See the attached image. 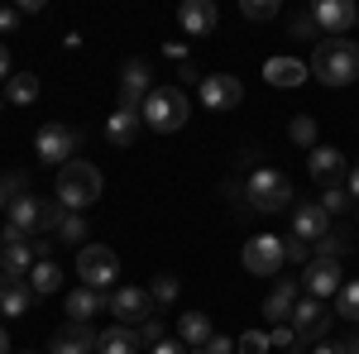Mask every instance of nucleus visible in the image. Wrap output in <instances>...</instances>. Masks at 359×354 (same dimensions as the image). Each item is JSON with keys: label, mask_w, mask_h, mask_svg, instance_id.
<instances>
[{"label": "nucleus", "mask_w": 359, "mask_h": 354, "mask_svg": "<svg viewBox=\"0 0 359 354\" xmlns=\"http://www.w3.org/2000/svg\"><path fill=\"white\" fill-rule=\"evenodd\" d=\"M306 67L321 86H350L359 77V43L355 39H321Z\"/></svg>", "instance_id": "f257e3e1"}, {"label": "nucleus", "mask_w": 359, "mask_h": 354, "mask_svg": "<svg viewBox=\"0 0 359 354\" xmlns=\"http://www.w3.org/2000/svg\"><path fill=\"white\" fill-rule=\"evenodd\" d=\"M139 115H144V130H154V135H177V130L187 125V115H192V101H187L182 86H154Z\"/></svg>", "instance_id": "f03ea898"}, {"label": "nucleus", "mask_w": 359, "mask_h": 354, "mask_svg": "<svg viewBox=\"0 0 359 354\" xmlns=\"http://www.w3.org/2000/svg\"><path fill=\"white\" fill-rule=\"evenodd\" d=\"M57 201L67 206V211H86L96 196H101V168L91 163V158H72V163L57 168Z\"/></svg>", "instance_id": "7ed1b4c3"}, {"label": "nucleus", "mask_w": 359, "mask_h": 354, "mask_svg": "<svg viewBox=\"0 0 359 354\" xmlns=\"http://www.w3.org/2000/svg\"><path fill=\"white\" fill-rule=\"evenodd\" d=\"M245 201L249 211H259V216H273L283 206H292V182H287V172H278V168H254L245 182Z\"/></svg>", "instance_id": "20e7f679"}, {"label": "nucleus", "mask_w": 359, "mask_h": 354, "mask_svg": "<svg viewBox=\"0 0 359 354\" xmlns=\"http://www.w3.org/2000/svg\"><path fill=\"white\" fill-rule=\"evenodd\" d=\"M77 144H82V135L72 130V125H57V120H48V125H39V135H34V154L43 158V163H72V154H77Z\"/></svg>", "instance_id": "39448f33"}, {"label": "nucleus", "mask_w": 359, "mask_h": 354, "mask_svg": "<svg viewBox=\"0 0 359 354\" xmlns=\"http://www.w3.org/2000/svg\"><path fill=\"white\" fill-rule=\"evenodd\" d=\"M115 273H120V259H115V249L106 245H82L77 249V278H82V287H111Z\"/></svg>", "instance_id": "423d86ee"}, {"label": "nucleus", "mask_w": 359, "mask_h": 354, "mask_svg": "<svg viewBox=\"0 0 359 354\" xmlns=\"http://www.w3.org/2000/svg\"><path fill=\"white\" fill-rule=\"evenodd\" d=\"M106 311H115V326H144L149 321V311H154V297L144 292V287H115L111 297H106Z\"/></svg>", "instance_id": "0eeeda50"}, {"label": "nucleus", "mask_w": 359, "mask_h": 354, "mask_svg": "<svg viewBox=\"0 0 359 354\" xmlns=\"http://www.w3.org/2000/svg\"><path fill=\"white\" fill-rule=\"evenodd\" d=\"M302 292L306 297H316V301H326V297H335L340 287H345V273H340V264H331V259H311L302 268Z\"/></svg>", "instance_id": "6e6552de"}, {"label": "nucleus", "mask_w": 359, "mask_h": 354, "mask_svg": "<svg viewBox=\"0 0 359 354\" xmlns=\"http://www.w3.org/2000/svg\"><path fill=\"white\" fill-rule=\"evenodd\" d=\"M292 330H297V340H306V345H321L326 330H331V311H326V301L302 297V301H297V311H292Z\"/></svg>", "instance_id": "1a4fd4ad"}, {"label": "nucleus", "mask_w": 359, "mask_h": 354, "mask_svg": "<svg viewBox=\"0 0 359 354\" xmlns=\"http://www.w3.org/2000/svg\"><path fill=\"white\" fill-rule=\"evenodd\" d=\"M311 20H316V29H326L331 39H345L359 25V5H350V0H316Z\"/></svg>", "instance_id": "9d476101"}, {"label": "nucleus", "mask_w": 359, "mask_h": 354, "mask_svg": "<svg viewBox=\"0 0 359 354\" xmlns=\"http://www.w3.org/2000/svg\"><path fill=\"white\" fill-rule=\"evenodd\" d=\"M240 264H245L249 273H259V278L278 273L283 268V240H278V235H254L245 245V254H240Z\"/></svg>", "instance_id": "9b49d317"}, {"label": "nucleus", "mask_w": 359, "mask_h": 354, "mask_svg": "<svg viewBox=\"0 0 359 354\" xmlns=\"http://www.w3.org/2000/svg\"><path fill=\"white\" fill-rule=\"evenodd\" d=\"M240 101H245L240 77H230V72H211V77H201V106H206V110H235Z\"/></svg>", "instance_id": "f8f14e48"}, {"label": "nucleus", "mask_w": 359, "mask_h": 354, "mask_svg": "<svg viewBox=\"0 0 359 354\" xmlns=\"http://www.w3.org/2000/svg\"><path fill=\"white\" fill-rule=\"evenodd\" d=\"M292 235L306 240V245L331 235V216L321 211V201H292Z\"/></svg>", "instance_id": "ddd939ff"}, {"label": "nucleus", "mask_w": 359, "mask_h": 354, "mask_svg": "<svg viewBox=\"0 0 359 354\" xmlns=\"http://www.w3.org/2000/svg\"><path fill=\"white\" fill-rule=\"evenodd\" d=\"M5 216H10V230L15 235H25V240H34L39 235V220H43V196H15L10 206H5Z\"/></svg>", "instance_id": "4468645a"}, {"label": "nucleus", "mask_w": 359, "mask_h": 354, "mask_svg": "<svg viewBox=\"0 0 359 354\" xmlns=\"http://www.w3.org/2000/svg\"><path fill=\"white\" fill-rule=\"evenodd\" d=\"M149 91H154V82H149V62H130L125 77H120V110H144Z\"/></svg>", "instance_id": "2eb2a0df"}, {"label": "nucleus", "mask_w": 359, "mask_h": 354, "mask_svg": "<svg viewBox=\"0 0 359 354\" xmlns=\"http://www.w3.org/2000/svg\"><path fill=\"white\" fill-rule=\"evenodd\" d=\"M306 172H311L316 182H326V187H331V182H340L350 168H345V154H340V149H331V144H316V149L306 154Z\"/></svg>", "instance_id": "dca6fc26"}, {"label": "nucleus", "mask_w": 359, "mask_h": 354, "mask_svg": "<svg viewBox=\"0 0 359 354\" xmlns=\"http://www.w3.org/2000/svg\"><path fill=\"white\" fill-rule=\"evenodd\" d=\"M216 20H221V10H216L211 0H187V5L177 10V25H182V34H192V39H206V34L216 29Z\"/></svg>", "instance_id": "f3484780"}, {"label": "nucleus", "mask_w": 359, "mask_h": 354, "mask_svg": "<svg viewBox=\"0 0 359 354\" xmlns=\"http://www.w3.org/2000/svg\"><path fill=\"white\" fill-rule=\"evenodd\" d=\"M297 292H302V282H292V278H283L273 292L264 297V316L273 321V326H283L292 311H297Z\"/></svg>", "instance_id": "a211bd4d"}, {"label": "nucleus", "mask_w": 359, "mask_h": 354, "mask_svg": "<svg viewBox=\"0 0 359 354\" xmlns=\"http://www.w3.org/2000/svg\"><path fill=\"white\" fill-rule=\"evenodd\" d=\"M96 340H101V335H96L91 326L67 321V326L53 335V350H48V354H91V350H96Z\"/></svg>", "instance_id": "6ab92c4d"}, {"label": "nucleus", "mask_w": 359, "mask_h": 354, "mask_svg": "<svg viewBox=\"0 0 359 354\" xmlns=\"http://www.w3.org/2000/svg\"><path fill=\"white\" fill-rule=\"evenodd\" d=\"M29 297H34V287H29L25 278L0 273V316H25V311H29Z\"/></svg>", "instance_id": "aec40b11"}, {"label": "nucleus", "mask_w": 359, "mask_h": 354, "mask_svg": "<svg viewBox=\"0 0 359 354\" xmlns=\"http://www.w3.org/2000/svg\"><path fill=\"white\" fill-rule=\"evenodd\" d=\"M139 130H144V115H139V110H120L115 106V115L106 120V139H111L115 149H130V144L139 139Z\"/></svg>", "instance_id": "412c9836"}, {"label": "nucleus", "mask_w": 359, "mask_h": 354, "mask_svg": "<svg viewBox=\"0 0 359 354\" xmlns=\"http://www.w3.org/2000/svg\"><path fill=\"white\" fill-rule=\"evenodd\" d=\"M264 77L273 86H302L306 77H311V67L297 62V57H269V62H264Z\"/></svg>", "instance_id": "4be33fe9"}, {"label": "nucleus", "mask_w": 359, "mask_h": 354, "mask_svg": "<svg viewBox=\"0 0 359 354\" xmlns=\"http://www.w3.org/2000/svg\"><path fill=\"white\" fill-rule=\"evenodd\" d=\"M211 335H216V330H211V321H206V311H182V321H177V340H182L187 350H201Z\"/></svg>", "instance_id": "5701e85b"}, {"label": "nucleus", "mask_w": 359, "mask_h": 354, "mask_svg": "<svg viewBox=\"0 0 359 354\" xmlns=\"http://www.w3.org/2000/svg\"><path fill=\"white\" fill-rule=\"evenodd\" d=\"M96 311H106V297H101L96 287H77V292H67V316H72L77 326H86Z\"/></svg>", "instance_id": "b1692460"}, {"label": "nucleus", "mask_w": 359, "mask_h": 354, "mask_svg": "<svg viewBox=\"0 0 359 354\" xmlns=\"http://www.w3.org/2000/svg\"><path fill=\"white\" fill-rule=\"evenodd\" d=\"M34 264H39V259H34L29 240H10V245L0 249V273H10V278H25Z\"/></svg>", "instance_id": "393cba45"}, {"label": "nucleus", "mask_w": 359, "mask_h": 354, "mask_svg": "<svg viewBox=\"0 0 359 354\" xmlns=\"http://www.w3.org/2000/svg\"><path fill=\"white\" fill-rule=\"evenodd\" d=\"M139 345H144V340H139L135 326H111V330H101V340H96L101 354H135Z\"/></svg>", "instance_id": "a878e982"}, {"label": "nucleus", "mask_w": 359, "mask_h": 354, "mask_svg": "<svg viewBox=\"0 0 359 354\" xmlns=\"http://www.w3.org/2000/svg\"><path fill=\"white\" fill-rule=\"evenodd\" d=\"M29 287H34L39 297H53L57 287H62V268H57L53 259H39V264L29 268Z\"/></svg>", "instance_id": "bb28decb"}, {"label": "nucleus", "mask_w": 359, "mask_h": 354, "mask_svg": "<svg viewBox=\"0 0 359 354\" xmlns=\"http://www.w3.org/2000/svg\"><path fill=\"white\" fill-rule=\"evenodd\" d=\"M5 101H10V106H34V101H39V77H34V72H15V77L5 82Z\"/></svg>", "instance_id": "cd10ccee"}, {"label": "nucleus", "mask_w": 359, "mask_h": 354, "mask_svg": "<svg viewBox=\"0 0 359 354\" xmlns=\"http://www.w3.org/2000/svg\"><path fill=\"white\" fill-rule=\"evenodd\" d=\"M350 206H355V201H350V191H345V182H331V187H321V211H326V216H345V211H350Z\"/></svg>", "instance_id": "c85d7f7f"}, {"label": "nucleus", "mask_w": 359, "mask_h": 354, "mask_svg": "<svg viewBox=\"0 0 359 354\" xmlns=\"http://www.w3.org/2000/svg\"><path fill=\"white\" fill-rule=\"evenodd\" d=\"M57 240H67V245H86V220H82V211H62V220H57Z\"/></svg>", "instance_id": "c756f323"}, {"label": "nucleus", "mask_w": 359, "mask_h": 354, "mask_svg": "<svg viewBox=\"0 0 359 354\" xmlns=\"http://www.w3.org/2000/svg\"><path fill=\"white\" fill-rule=\"evenodd\" d=\"M278 0H240V15L245 20H254V25H269V20H278Z\"/></svg>", "instance_id": "7c9ffc66"}, {"label": "nucleus", "mask_w": 359, "mask_h": 354, "mask_svg": "<svg viewBox=\"0 0 359 354\" xmlns=\"http://www.w3.org/2000/svg\"><path fill=\"white\" fill-rule=\"evenodd\" d=\"M335 311H340L345 321H359V278H355V282H345V287L335 292Z\"/></svg>", "instance_id": "2f4dec72"}, {"label": "nucleus", "mask_w": 359, "mask_h": 354, "mask_svg": "<svg viewBox=\"0 0 359 354\" xmlns=\"http://www.w3.org/2000/svg\"><path fill=\"white\" fill-rule=\"evenodd\" d=\"M149 297H154V306H168V301H177V278H172V273H158V278L149 282Z\"/></svg>", "instance_id": "473e14b6"}, {"label": "nucleus", "mask_w": 359, "mask_h": 354, "mask_svg": "<svg viewBox=\"0 0 359 354\" xmlns=\"http://www.w3.org/2000/svg\"><path fill=\"white\" fill-rule=\"evenodd\" d=\"M345 249H350V240H345L340 230H331L326 240H316V259H331V264H340V259H345Z\"/></svg>", "instance_id": "72a5a7b5"}, {"label": "nucleus", "mask_w": 359, "mask_h": 354, "mask_svg": "<svg viewBox=\"0 0 359 354\" xmlns=\"http://www.w3.org/2000/svg\"><path fill=\"white\" fill-rule=\"evenodd\" d=\"M269 330H245L240 340H235V354H269Z\"/></svg>", "instance_id": "f704fd0d"}, {"label": "nucleus", "mask_w": 359, "mask_h": 354, "mask_svg": "<svg viewBox=\"0 0 359 354\" xmlns=\"http://www.w3.org/2000/svg\"><path fill=\"white\" fill-rule=\"evenodd\" d=\"M287 135H292V144H302V149H316V120L311 115H297Z\"/></svg>", "instance_id": "c9c22d12"}, {"label": "nucleus", "mask_w": 359, "mask_h": 354, "mask_svg": "<svg viewBox=\"0 0 359 354\" xmlns=\"http://www.w3.org/2000/svg\"><path fill=\"white\" fill-rule=\"evenodd\" d=\"M283 259H287V264H306V259H311V245L297 240V235H287V240H283Z\"/></svg>", "instance_id": "e433bc0d"}, {"label": "nucleus", "mask_w": 359, "mask_h": 354, "mask_svg": "<svg viewBox=\"0 0 359 354\" xmlns=\"http://www.w3.org/2000/svg\"><path fill=\"white\" fill-rule=\"evenodd\" d=\"M269 345H273L278 354H292V345H297V330H292V326H273V330H269Z\"/></svg>", "instance_id": "4c0bfd02"}, {"label": "nucleus", "mask_w": 359, "mask_h": 354, "mask_svg": "<svg viewBox=\"0 0 359 354\" xmlns=\"http://www.w3.org/2000/svg\"><path fill=\"white\" fill-rule=\"evenodd\" d=\"M287 29H292V39H316V20H311V10H306V15H292Z\"/></svg>", "instance_id": "58836bf2"}, {"label": "nucleus", "mask_w": 359, "mask_h": 354, "mask_svg": "<svg viewBox=\"0 0 359 354\" xmlns=\"http://www.w3.org/2000/svg\"><path fill=\"white\" fill-rule=\"evenodd\" d=\"M139 340H144V345H163V340H168L163 321H154V316H149V321H144V326H139Z\"/></svg>", "instance_id": "ea45409f"}, {"label": "nucleus", "mask_w": 359, "mask_h": 354, "mask_svg": "<svg viewBox=\"0 0 359 354\" xmlns=\"http://www.w3.org/2000/svg\"><path fill=\"white\" fill-rule=\"evenodd\" d=\"M192 354H235V340H230V335H211V340H206L201 350H192Z\"/></svg>", "instance_id": "a19ab883"}, {"label": "nucleus", "mask_w": 359, "mask_h": 354, "mask_svg": "<svg viewBox=\"0 0 359 354\" xmlns=\"http://www.w3.org/2000/svg\"><path fill=\"white\" fill-rule=\"evenodd\" d=\"M20 20H25V15H20V5H5V10H0V34L20 29Z\"/></svg>", "instance_id": "79ce46f5"}, {"label": "nucleus", "mask_w": 359, "mask_h": 354, "mask_svg": "<svg viewBox=\"0 0 359 354\" xmlns=\"http://www.w3.org/2000/svg\"><path fill=\"white\" fill-rule=\"evenodd\" d=\"M149 354H192V350H187L182 340H163V345H154Z\"/></svg>", "instance_id": "37998d69"}, {"label": "nucleus", "mask_w": 359, "mask_h": 354, "mask_svg": "<svg viewBox=\"0 0 359 354\" xmlns=\"http://www.w3.org/2000/svg\"><path fill=\"white\" fill-rule=\"evenodd\" d=\"M15 77V62H10V48L0 43V82H10Z\"/></svg>", "instance_id": "c03bdc74"}, {"label": "nucleus", "mask_w": 359, "mask_h": 354, "mask_svg": "<svg viewBox=\"0 0 359 354\" xmlns=\"http://www.w3.org/2000/svg\"><path fill=\"white\" fill-rule=\"evenodd\" d=\"M345 191H350V201L359 206V168H350V172H345Z\"/></svg>", "instance_id": "a18cd8bd"}, {"label": "nucleus", "mask_w": 359, "mask_h": 354, "mask_svg": "<svg viewBox=\"0 0 359 354\" xmlns=\"http://www.w3.org/2000/svg\"><path fill=\"white\" fill-rule=\"evenodd\" d=\"M29 249H34V259H48V249H53V245H48V240L39 235V240H29Z\"/></svg>", "instance_id": "49530a36"}, {"label": "nucleus", "mask_w": 359, "mask_h": 354, "mask_svg": "<svg viewBox=\"0 0 359 354\" xmlns=\"http://www.w3.org/2000/svg\"><path fill=\"white\" fill-rule=\"evenodd\" d=\"M311 354H345V345H335V340H321V345H316Z\"/></svg>", "instance_id": "de8ad7c7"}, {"label": "nucleus", "mask_w": 359, "mask_h": 354, "mask_svg": "<svg viewBox=\"0 0 359 354\" xmlns=\"http://www.w3.org/2000/svg\"><path fill=\"white\" fill-rule=\"evenodd\" d=\"M168 57L172 62H187V43H168Z\"/></svg>", "instance_id": "09e8293b"}, {"label": "nucleus", "mask_w": 359, "mask_h": 354, "mask_svg": "<svg viewBox=\"0 0 359 354\" xmlns=\"http://www.w3.org/2000/svg\"><path fill=\"white\" fill-rule=\"evenodd\" d=\"M0 354H10V335H5V326H0Z\"/></svg>", "instance_id": "8fccbe9b"}, {"label": "nucleus", "mask_w": 359, "mask_h": 354, "mask_svg": "<svg viewBox=\"0 0 359 354\" xmlns=\"http://www.w3.org/2000/svg\"><path fill=\"white\" fill-rule=\"evenodd\" d=\"M345 354H359V340H345Z\"/></svg>", "instance_id": "3c124183"}, {"label": "nucleus", "mask_w": 359, "mask_h": 354, "mask_svg": "<svg viewBox=\"0 0 359 354\" xmlns=\"http://www.w3.org/2000/svg\"><path fill=\"white\" fill-rule=\"evenodd\" d=\"M5 206H10V196H5V187H0V211H5Z\"/></svg>", "instance_id": "603ef678"}, {"label": "nucleus", "mask_w": 359, "mask_h": 354, "mask_svg": "<svg viewBox=\"0 0 359 354\" xmlns=\"http://www.w3.org/2000/svg\"><path fill=\"white\" fill-rule=\"evenodd\" d=\"M355 216H359V206H355Z\"/></svg>", "instance_id": "864d4df0"}, {"label": "nucleus", "mask_w": 359, "mask_h": 354, "mask_svg": "<svg viewBox=\"0 0 359 354\" xmlns=\"http://www.w3.org/2000/svg\"><path fill=\"white\" fill-rule=\"evenodd\" d=\"M0 101H5V96H0Z\"/></svg>", "instance_id": "5fc2aeb1"}, {"label": "nucleus", "mask_w": 359, "mask_h": 354, "mask_svg": "<svg viewBox=\"0 0 359 354\" xmlns=\"http://www.w3.org/2000/svg\"><path fill=\"white\" fill-rule=\"evenodd\" d=\"M0 249H5V245H0Z\"/></svg>", "instance_id": "6e6d98bb"}, {"label": "nucleus", "mask_w": 359, "mask_h": 354, "mask_svg": "<svg viewBox=\"0 0 359 354\" xmlns=\"http://www.w3.org/2000/svg\"><path fill=\"white\" fill-rule=\"evenodd\" d=\"M292 354H297V350H292Z\"/></svg>", "instance_id": "4d7b16f0"}]
</instances>
